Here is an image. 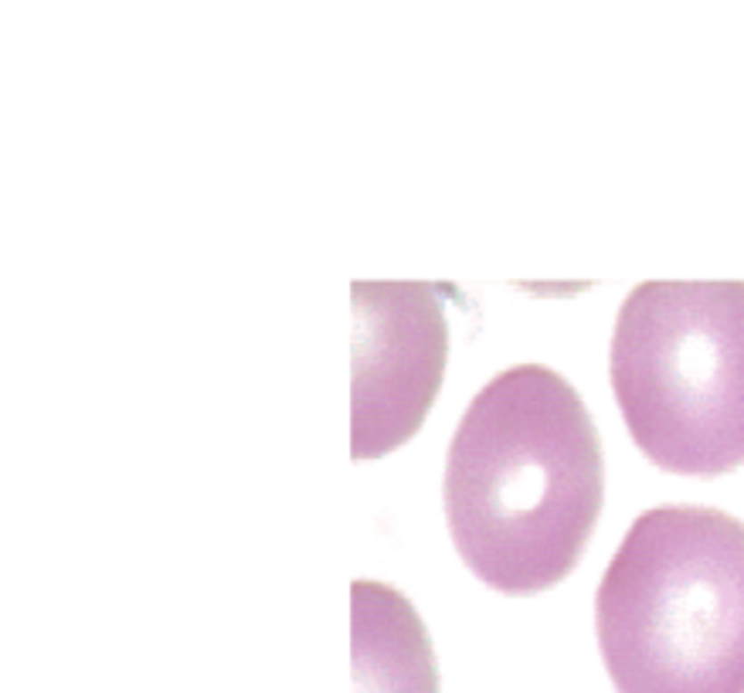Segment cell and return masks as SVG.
<instances>
[{"label": "cell", "mask_w": 744, "mask_h": 693, "mask_svg": "<svg viewBox=\"0 0 744 693\" xmlns=\"http://www.w3.org/2000/svg\"><path fill=\"white\" fill-rule=\"evenodd\" d=\"M605 500L599 428L558 371L520 364L472 395L446 456L442 503L459 558L503 595L564 582Z\"/></svg>", "instance_id": "6da1fadb"}, {"label": "cell", "mask_w": 744, "mask_h": 693, "mask_svg": "<svg viewBox=\"0 0 744 693\" xmlns=\"http://www.w3.org/2000/svg\"><path fill=\"white\" fill-rule=\"evenodd\" d=\"M595 629L618 693H744V524L690 503L639 513Z\"/></svg>", "instance_id": "7a4b0ae2"}, {"label": "cell", "mask_w": 744, "mask_h": 693, "mask_svg": "<svg viewBox=\"0 0 744 693\" xmlns=\"http://www.w3.org/2000/svg\"><path fill=\"white\" fill-rule=\"evenodd\" d=\"M609 374L639 452L676 476L744 466V282H639Z\"/></svg>", "instance_id": "3957f363"}, {"label": "cell", "mask_w": 744, "mask_h": 693, "mask_svg": "<svg viewBox=\"0 0 744 693\" xmlns=\"http://www.w3.org/2000/svg\"><path fill=\"white\" fill-rule=\"evenodd\" d=\"M350 452L378 459L421 428L446 374L449 323L432 282H354Z\"/></svg>", "instance_id": "277c9868"}, {"label": "cell", "mask_w": 744, "mask_h": 693, "mask_svg": "<svg viewBox=\"0 0 744 693\" xmlns=\"http://www.w3.org/2000/svg\"><path fill=\"white\" fill-rule=\"evenodd\" d=\"M354 690L438 693L436 659L412 602L381 582H354Z\"/></svg>", "instance_id": "5b68a950"}]
</instances>
